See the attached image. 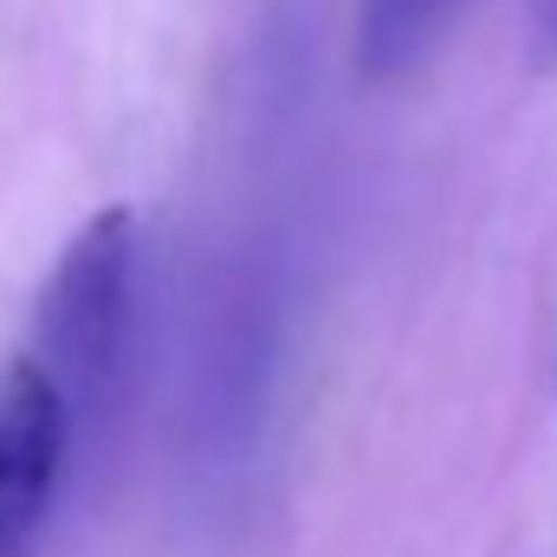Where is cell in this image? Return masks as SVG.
Here are the masks:
<instances>
[{"label": "cell", "mask_w": 557, "mask_h": 557, "mask_svg": "<svg viewBox=\"0 0 557 557\" xmlns=\"http://www.w3.org/2000/svg\"><path fill=\"white\" fill-rule=\"evenodd\" d=\"M131 298H137V214L124 201L98 208L59 253L39 292L33 357L59 383L78 434L111 409L131 344Z\"/></svg>", "instance_id": "cell-1"}, {"label": "cell", "mask_w": 557, "mask_h": 557, "mask_svg": "<svg viewBox=\"0 0 557 557\" xmlns=\"http://www.w3.org/2000/svg\"><path fill=\"white\" fill-rule=\"evenodd\" d=\"M525 52L539 72H557V0H525Z\"/></svg>", "instance_id": "cell-4"}, {"label": "cell", "mask_w": 557, "mask_h": 557, "mask_svg": "<svg viewBox=\"0 0 557 557\" xmlns=\"http://www.w3.org/2000/svg\"><path fill=\"white\" fill-rule=\"evenodd\" d=\"M454 13H460V0H357V72H363V85L409 78L434 52V39L447 33Z\"/></svg>", "instance_id": "cell-3"}, {"label": "cell", "mask_w": 557, "mask_h": 557, "mask_svg": "<svg viewBox=\"0 0 557 557\" xmlns=\"http://www.w3.org/2000/svg\"><path fill=\"white\" fill-rule=\"evenodd\" d=\"M72 441L78 421L46 363L33 350L0 363V557H33Z\"/></svg>", "instance_id": "cell-2"}]
</instances>
